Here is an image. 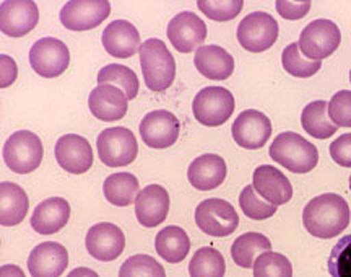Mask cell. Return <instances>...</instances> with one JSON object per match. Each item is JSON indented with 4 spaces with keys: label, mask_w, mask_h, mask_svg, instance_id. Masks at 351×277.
<instances>
[{
    "label": "cell",
    "mask_w": 351,
    "mask_h": 277,
    "mask_svg": "<svg viewBox=\"0 0 351 277\" xmlns=\"http://www.w3.org/2000/svg\"><path fill=\"white\" fill-rule=\"evenodd\" d=\"M234 95L223 87H207L195 95L192 113L202 126L218 127L230 120L234 113Z\"/></svg>",
    "instance_id": "cell-5"
},
{
    "label": "cell",
    "mask_w": 351,
    "mask_h": 277,
    "mask_svg": "<svg viewBox=\"0 0 351 277\" xmlns=\"http://www.w3.org/2000/svg\"><path fill=\"white\" fill-rule=\"evenodd\" d=\"M3 162L13 173L26 175L39 168L44 147L41 139L32 131H16L3 144Z\"/></svg>",
    "instance_id": "cell-4"
},
{
    "label": "cell",
    "mask_w": 351,
    "mask_h": 277,
    "mask_svg": "<svg viewBox=\"0 0 351 277\" xmlns=\"http://www.w3.org/2000/svg\"><path fill=\"white\" fill-rule=\"evenodd\" d=\"M225 258L212 246H204V248L197 250L189 263L191 277H225Z\"/></svg>",
    "instance_id": "cell-31"
},
{
    "label": "cell",
    "mask_w": 351,
    "mask_h": 277,
    "mask_svg": "<svg viewBox=\"0 0 351 277\" xmlns=\"http://www.w3.org/2000/svg\"><path fill=\"white\" fill-rule=\"evenodd\" d=\"M271 160L296 175L309 173L319 164V152L314 144L296 133H282L270 145Z\"/></svg>",
    "instance_id": "cell-3"
},
{
    "label": "cell",
    "mask_w": 351,
    "mask_h": 277,
    "mask_svg": "<svg viewBox=\"0 0 351 277\" xmlns=\"http://www.w3.org/2000/svg\"><path fill=\"white\" fill-rule=\"evenodd\" d=\"M39 21V8L32 0H5L0 3V30L10 38L28 34Z\"/></svg>",
    "instance_id": "cell-15"
},
{
    "label": "cell",
    "mask_w": 351,
    "mask_h": 277,
    "mask_svg": "<svg viewBox=\"0 0 351 277\" xmlns=\"http://www.w3.org/2000/svg\"><path fill=\"white\" fill-rule=\"evenodd\" d=\"M155 250L169 265H178L186 259L191 252V239L181 227L169 225L158 232L155 239Z\"/></svg>",
    "instance_id": "cell-27"
},
{
    "label": "cell",
    "mask_w": 351,
    "mask_h": 277,
    "mask_svg": "<svg viewBox=\"0 0 351 277\" xmlns=\"http://www.w3.org/2000/svg\"><path fill=\"white\" fill-rule=\"evenodd\" d=\"M195 223L202 232L215 239L234 233L239 227V215L230 202L219 197L202 201L195 209Z\"/></svg>",
    "instance_id": "cell-6"
},
{
    "label": "cell",
    "mask_w": 351,
    "mask_h": 277,
    "mask_svg": "<svg viewBox=\"0 0 351 277\" xmlns=\"http://www.w3.org/2000/svg\"><path fill=\"white\" fill-rule=\"evenodd\" d=\"M340 43L341 33L339 26L332 20L319 19L306 25V28L301 32L298 45L306 59L322 60L339 49Z\"/></svg>",
    "instance_id": "cell-8"
},
{
    "label": "cell",
    "mask_w": 351,
    "mask_h": 277,
    "mask_svg": "<svg viewBox=\"0 0 351 277\" xmlns=\"http://www.w3.org/2000/svg\"><path fill=\"white\" fill-rule=\"evenodd\" d=\"M234 142L247 151H257L269 142L271 122L265 114L257 109H245L236 118L231 126Z\"/></svg>",
    "instance_id": "cell-13"
},
{
    "label": "cell",
    "mask_w": 351,
    "mask_h": 277,
    "mask_svg": "<svg viewBox=\"0 0 351 277\" xmlns=\"http://www.w3.org/2000/svg\"><path fill=\"white\" fill-rule=\"evenodd\" d=\"M267 252H271L270 240L257 232L244 233L231 245L232 261L243 269H251L256 259Z\"/></svg>",
    "instance_id": "cell-28"
},
{
    "label": "cell",
    "mask_w": 351,
    "mask_h": 277,
    "mask_svg": "<svg viewBox=\"0 0 351 277\" xmlns=\"http://www.w3.org/2000/svg\"><path fill=\"white\" fill-rule=\"evenodd\" d=\"M350 83H351V70H350Z\"/></svg>",
    "instance_id": "cell-45"
},
{
    "label": "cell",
    "mask_w": 351,
    "mask_h": 277,
    "mask_svg": "<svg viewBox=\"0 0 351 277\" xmlns=\"http://www.w3.org/2000/svg\"><path fill=\"white\" fill-rule=\"evenodd\" d=\"M226 164L217 153H205L197 157L187 170L189 183L199 191H210L221 186L226 179Z\"/></svg>",
    "instance_id": "cell-23"
},
{
    "label": "cell",
    "mask_w": 351,
    "mask_h": 277,
    "mask_svg": "<svg viewBox=\"0 0 351 277\" xmlns=\"http://www.w3.org/2000/svg\"><path fill=\"white\" fill-rule=\"evenodd\" d=\"M119 277H166V271L150 254H135L121 266Z\"/></svg>",
    "instance_id": "cell-35"
},
{
    "label": "cell",
    "mask_w": 351,
    "mask_h": 277,
    "mask_svg": "<svg viewBox=\"0 0 351 277\" xmlns=\"http://www.w3.org/2000/svg\"><path fill=\"white\" fill-rule=\"evenodd\" d=\"M302 129L315 139H328L337 133V127L328 118V103L317 100L309 103L301 113Z\"/></svg>",
    "instance_id": "cell-30"
},
{
    "label": "cell",
    "mask_w": 351,
    "mask_h": 277,
    "mask_svg": "<svg viewBox=\"0 0 351 277\" xmlns=\"http://www.w3.org/2000/svg\"><path fill=\"white\" fill-rule=\"evenodd\" d=\"M88 108L96 120L104 122L119 121L129 109V98L114 85H98L88 96Z\"/></svg>",
    "instance_id": "cell-20"
},
{
    "label": "cell",
    "mask_w": 351,
    "mask_h": 277,
    "mask_svg": "<svg viewBox=\"0 0 351 277\" xmlns=\"http://www.w3.org/2000/svg\"><path fill=\"white\" fill-rule=\"evenodd\" d=\"M69 266V252L57 241H44L34 246L28 258L32 277H60Z\"/></svg>",
    "instance_id": "cell-19"
},
{
    "label": "cell",
    "mask_w": 351,
    "mask_h": 277,
    "mask_svg": "<svg viewBox=\"0 0 351 277\" xmlns=\"http://www.w3.org/2000/svg\"><path fill=\"white\" fill-rule=\"evenodd\" d=\"M350 206L335 192H326L314 197L302 210L304 228L315 239H335L350 225Z\"/></svg>",
    "instance_id": "cell-1"
},
{
    "label": "cell",
    "mask_w": 351,
    "mask_h": 277,
    "mask_svg": "<svg viewBox=\"0 0 351 277\" xmlns=\"http://www.w3.org/2000/svg\"><path fill=\"white\" fill-rule=\"evenodd\" d=\"M254 277H293V266L282 253L267 252L254 263Z\"/></svg>",
    "instance_id": "cell-34"
},
{
    "label": "cell",
    "mask_w": 351,
    "mask_h": 277,
    "mask_svg": "<svg viewBox=\"0 0 351 277\" xmlns=\"http://www.w3.org/2000/svg\"><path fill=\"white\" fill-rule=\"evenodd\" d=\"M70 64V52L65 43L57 38H41L29 49V65L38 76L54 78L62 76Z\"/></svg>",
    "instance_id": "cell-10"
},
{
    "label": "cell",
    "mask_w": 351,
    "mask_h": 277,
    "mask_svg": "<svg viewBox=\"0 0 351 277\" xmlns=\"http://www.w3.org/2000/svg\"><path fill=\"white\" fill-rule=\"evenodd\" d=\"M96 147H98L99 160L111 168L130 165L138 153L137 139L127 127L104 129L98 135Z\"/></svg>",
    "instance_id": "cell-7"
},
{
    "label": "cell",
    "mask_w": 351,
    "mask_h": 277,
    "mask_svg": "<svg viewBox=\"0 0 351 277\" xmlns=\"http://www.w3.org/2000/svg\"><path fill=\"white\" fill-rule=\"evenodd\" d=\"M85 245L88 253L103 263L114 261L124 253L125 235L119 227L109 222L96 223L86 232Z\"/></svg>",
    "instance_id": "cell-16"
},
{
    "label": "cell",
    "mask_w": 351,
    "mask_h": 277,
    "mask_svg": "<svg viewBox=\"0 0 351 277\" xmlns=\"http://www.w3.org/2000/svg\"><path fill=\"white\" fill-rule=\"evenodd\" d=\"M275 7L276 12L285 20H301L311 10V2L309 0H304V2H285V0H278V2H275Z\"/></svg>",
    "instance_id": "cell-41"
},
{
    "label": "cell",
    "mask_w": 351,
    "mask_h": 277,
    "mask_svg": "<svg viewBox=\"0 0 351 277\" xmlns=\"http://www.w3.org/2000/svg\"><path fill=\"white\" fill-rule=\"evenodd\" d=\"M252 186L263 201L276 208L288 204L293 197V186L289 179L271 165L257 166L252 177Z\"/></svg>",
    "instance_id": "cell-21"
},
{
    "label": "cell",
    "mask_w": 351,
    "mask_h": 277,
    "mask_svg": "<svg viewBox=\"0 0 351 277\" xmlns=\"http://www.w3.org/2000/svg\"><path fill=\"white\" fill-rule=\"evenodd\" d=\"M67 277H99L98 272H95L90 267H77V269L70 271Z\"/></svg>",
    "instance_id": "cell-44"
},
{
    "label": "cell",
    "mask_w": 351,
    "mask_h": 277,
    "mask_svg": "<svg viewBox=\"0 0 351 277\" xmlns=\"http://www.w3.org/2000/svg\"><path fill=\"white\" fill-rule=\"evenodd\" d=\"M197 7L210 20L230 21L239 15L244 7V2L243 0H231V2H205V0H199Z\"/></svg>",
    "instance_id": "cell-38"
},
{
    "label": "cell",
    "mask_w": 351,
    "mask_h": 277,
    "mask_svg": "<svg viewBox=\"0 0 351 277\" xmlns=\"http://www.w3.org/2000/svg\"><path fill=\"white\" fill-rule=\"evenodd\" d=\"M332 277H351V235L339 240L327 261Z\"/></svg>",
    "instance_id": "cell-37"
},
{
    "label": "cell",
    "mask_w": 351,
    "mask_h": 277,
    "mask_svg": "<svg viewBox=\"0 0 351 277\" xmlns=\"http://www.w3.org/2000/svg\"><path fill=\"white\" fill-rule=\"evenodd\" d=\"M0 277H26V276L20 266L3 265L0 267Z\"/></svg>",
    "instance_id": "cell-43"
},
{
    "label": "cell",
    "mask_w": 351,
    "mask_h": 277,
    "mask_svg": "<svg viewBox=\"0 0 351 277\" xmlns=\"http://www.w3.org/2000/svg\"><path fill=\"white\" fill-rule=\"evenodd\" d=\"M28 209L29 199L23 188L10 181L0 183V225H20Z\"/></svg>",
    "instance_id": "cell-26"
},
{
    "label": "cell",
    "mask_w": 351,
    "mask_h": 277,
    "mask_svg": "<svg viewBox=\"0 0 351 277\" xmlns=\"http://www.w3.org/2000/svg\"><path fill=\"white\" fill-rule=\"evenodd\" d=\"M145 85L152 91H165L176 78V60L161 39L150 38L138 51Z\"/></svg>",
    "instance_id": "cell-2"
},
{
    "label": "cell",
    "mask_w": 351,
    "mask_h": 277,
    "mask_svg": "<svg viewBox=\"0 0 351 277\" xmlns=\"http://www.w3.org/2000/svg\"><path fill=\"white\" fill-rule=\"evenodd\" d=\"M328 118L337 127H351V91L340 90L328 101Z\"/></svg>",
    "instance_id": "cell-39"
},
{
    "label": "cell",
    "mask_w": 351,
    "mask_h": 277,
    "mask_svg": "<svg viewBox=\"0 0 351 277\" xmlns=\"http://www.w3.org/2000/svg\"><path fill=\"white\" fill-rule=\"evenodd\" d=\"M101 41L109 56L119 57V59H127L137 54V51L142 47L138 30L127 20H116L109 23L104 28Z\"/></svg>",
    "instance_id": "cell-22"
},
{
    "label": "cell",
    "mask_w": 351,
    "mask_h": 277,
    "mask_svg": "<svg viewBox=\"0 0 351 277\" xmlns=\"http://www.w3.org/2000/svg\"><path fill=\"white\" fill-rule=\"evenodd\" d=\"M195 69L208 80H226L234 72V57L221 46H202L194 56Z\"/></svg>",
    "instance_id": "cell-25"
},
{
    "label": "cell",
    "mask_w": 351,
    "mask_h": 277,
    "mask_svg": "<svg viewBox=\"0 0 351 277\" xmlns=\"http://www.w3.org/2000/svg\"><path fill=\"white\" fill-rule=\"evenodd\" d=\"M103 192L109 204L117 208H127L137 199L140 184L132 173H112L104 179Z\"/></svg>",
    "instance_id": "cell-29"
},
{
    "label": "cell",
    "mask_w": 351,
    "mask_h": 277,
    "mask_svg": "<svg viewBox=\"0 0 351 277\" xmlns=\"http://www.w3.org/2000/svg\"><path fill=\"white\" fill-rule=\"evenodd\" d=\"M168 38L176 51L189 54L202 47L207 38V25L194 12H181L169 21Z\"/></svg>",
    "instance_id": "cell-14"
},
{
    "label": "cell",
    "mask_w": 351,
    "mask_h": 277,
    "mask_svg": "<svg viewBox=\"0 0 351 277\" xmlns=\"http://www.w3.org/2000/svg\"><path fill=\"white\" fill-rule=\"evenodd\" d=\"M54 155L60 168L72 175L86 173L93 165V148L78 134H65L57 140Z\"/></svg>",
    "instance_id": "cell-17"
},
{
    "label": "cell",
    "mask_w": 351,
    "mask_h": 277,
    "mask_svg": "<svg viewBox=\"0 0 351 277\" xmlns=\"http://www.w3.org/2000/svg\"><path fill=\"white\" fill-rule=\"evenodd\" d=\"M140 137L152 148H168L176 144L181 133V122L173 113L156 109L145 114L138 126Z\"/></svg>",
    "instance_id": "cell-12"
},
{
    "label": "cell",
    "mask_w": 351,
    "mask_h": 277,
    "mask_svg": "<svg viewBox=\"0 0 351 277\" xmlns=\"http://www.w3.org/2000/svg\"><path fill=\"white\" fill-rule=\"evenodd\" d=\"M111 13L106 0H73L60 8V23L72 32H86L99 26Z\"/></svg>",
    "instance_id": "cell-11"
},
{
    "label": "cell",
    "mask_w": 351,
    "mask_h": 277,
    "mask_svg": "<svg viewBox=\"0 0 351 277\" xmlns=\"http://www.w3.org/2000/svg\"><path fill=\"white\" fill-rule=\"evenodd\" d=\"M16 76H19V69H16L15 60L5 54L0 56V89L10 87L16 80Z\"/></svg>",
    "instance_id": "cell-42"
},
{
    "label": "cell",
    "mask_w": 351,
    "mask_h": 277,
    "mask_svg": "<svg viewBox=\"0 0 351 277\" xmlns=\"http://www.w3.org/2000/svg\"><path fill=\"white\" fill-rule=\"evenodd\" d=\"M283 69L287 70L289 76L298 78H309L319 72L322 67V60H309L302 56L298 43H291L283 49L282 54Z\"/></svg>",
    "instance_id": "cell-33"
},
{
    "label": "cell",
    "mask_w": 351,
    "mask_h": 277,
    "mask_svg": "<svg viewBox=\"0 0 351 277\" xmlns=\"http://www.w3.org/2000/svg\"><path fill=\"white\" fill-rule=\"evenodd\" d=\"M330 157L337 165L351 168V134H341L330 144Z\"/></svg>",
    "instance_id": "cell-40"
},
{
    "label": "cell",
    "mask_w": 351,
    "mask_h": 277,
    "mask_svg": "<svg viewBox=\"0 0 351 277\" xmlns=\"http://www.w3.org/2000/svg\"><path fill=\"white\" fill-rule=\"evenodd\" d=\"M171 199L168 191L160 184L145 186L135 199V215L140 225L153 228L161 225L169 214Z\"/></svg>",
    "instance_id": "cell-18"
},
{
    "label": "cell",
    "mask_w": 351,
    "mask_h": 277,
    "mask_svg": "<svg viewBox=\"0 0 351 277\" xmlns=\"http://www.w3.org/2000/svg\"><path fill=\"white\" fill-rule=\"evenodd\" d=\"M350 189H351V177H350Z\"/></svg>",
    "instance_id": "cell-46"
},
{
    "label": "cell",
    "mask_w": 351,
    "mask_h": 277,
    "mask_svg": "<svg viewBox=\"0 0 351 277\" xmlns=\"http://www.w3.org/2000/svg\"><path fill=\"white\" fill-rule=\"evenodd\" d=\"M278 32V23L270 13L252 12L238 26V41L245 51L263 52L275 45Z\"/></svg>",
    "instance_id": "cell-9"
},
{
    "label": "cell",
    "mask_w": 351,
    "mask_h": 277,
    "mask_svg": "<svg viewBox=\"0 0 351 277\" xmlns=\"http://www.w3.org/2000/svg\"><path fill=\"white\" fill-rule=\"evenodd\" d=\"M70 204L62 197H51L39 202L32 215V227L39 235H52L69 223Z\"/></svg>",
    "instance_id": "cell-24"
},
{
    "label": "cell",
    "mask_w": 351,
    "mask_h": 277,
    "mask_svg": "<svg viewBox=\"0 0 351 277\" xmlns=\"http://www.w3.org/2000/svg\"><path fill=\"white\" fill-rule=\"evenodd\" d=\"M98 85H114L127 95V98L134 100L138 95L140 82L135 72L125 65L109 64L98 72Z\"/></svg>",
    "instance_id": "cell-32"
},
{
    "label": "cell",
    "mask_w": 351,
    "mask_h": 277,
    "mask_svg": "<svg viewBox=\"0 0 351 277\" xmlns=\"http://www.w3.org/2000/svg\"><path fill=\"white\" fill-rule=\"evenodd\" d=\"M239 206L245 214V217L252 219V221H265V219L274 217L276 214V206L261 199L252 184L251 186H245L241 191Z\"/></svg>",
    "instance_id": "cell-36"
}]
</instances>
